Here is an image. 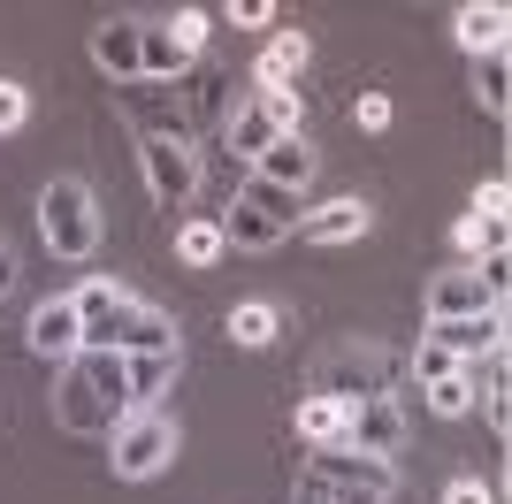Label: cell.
<instances>
[{
	"label": "cell",
	"instance_id": "obj_6",
	"mask_svg": "<svg viewBox=\"0 0 512 504\" xmlns=\"http://www.w3.org/2000/svg\"><path fill=\"white\" fill-rule=\"evenodd\" d=\"M123 115L138 138H192V107L176 84H123Z\"/></svg>",
	"mask_w": 512,
	"mask_h": 504
},
{
	"label": "cell",
	"instance_id": "obj_36",
	"mask_svg": "<svg viewBox=\"0 0 512 504\" xmlns=\"http://www.w3.org/2000/svg\"><path fill=\"white\" fill-rule=\"evenodd\" d=\"M291 504H329V497H321V489H314V482H299V497H291Z\"/></svg>",
	"mask_w": 512,
	"mask_h": 504
},
{
	"label": "cell",
	"instance_id": "obj_21",
	"mask_svg": "<svg viewBox=\"0 0 512 504\" xmlns=\"http://www.w3.org/2000/svg\"><path fill=\"white\" fill-rule=\"evenodd\" d=\"M474 100H482V115H497V123L512 115V62L505 54H474Z\"/></svg>",
	"mask_w": 512,
	"mask_h": 504
},
{
	"label": "cell",
	"instance_id": "obj_12",
	"mask_svg": "<svg viewBox=\"0 0 512 504\" xmlns=\"http://www.w3.org/2000/svg\"><path fill=\"white\" fill-rule=\"evenodd\" d=\"M138 39H146L138 16H107L100 31H92V62H100L115 84H138Z\"/></svg>",
	"mask_w": 512,
	"mask_h": 504
},
{
	"label": "cell",
	"instance_id": "obj_18",
	"mask_svg": "<svg viewBox=\"0 0 512 504\" xmlns=\"http://www.w3.org/2000/svg\"><path fill=\"white\" fill-rule=\"evenodd\" d=\"M505 8H497V0H467V8H459V16H451V31H459V46H467V54H505Z\"/></svg>",
	"mask_w": 512,
	"mask_h": 504
},
{
	"label": "cell",
	"instance_id": "obj_35",
	"mask_svg": "<svg viewBox=\"0 0 512 504\" xmlns=\"http://www.w3.org/2000/svg\"><path fill=\"white\" fill-rule=\"evenodd\" d=\"M16 291V245H8V237H0V298Z\"/></svg>",
	"mask_w": 512,
	"mask_h": 504
},
{
	"label": "cell",
	"instance_id": "obj_22",
	"mask_svg": "<svg viewBox=\"0 0 512 504\" xmlns=\"http://www.w3.org/2000/svg\"><path fill=\"white\" fill-rule=\"evenodd\" d=\"M222 222H207V214H192V222H176V260H184V268H214V260H222Z\"/></svg>",
	"mask_w": 512,
	"mask_h": 504
},
{
	"label": "cell",
	"instance_id": "obj_17",
	"mask_svg": "<svg viewBox=\"0 0 512 504\" xmlns=\"http://www.w3.org/2000/svg\"><path fill=\"white\" fill-rule=\"evenodd\" d=\"M306 62H314L306 31H276V39H268V54H260V92H291V84L306 77Z\"/></svg>",
	"mask_w": 512,
	"mask_h": 504
},
{
	"label": "cell",
	"instance_id": "obj_13",
	"mask_svg": "<svg viewBox=\"0 0 512 504\" xmlns=\"http://www.w3.org/2000/svg\"><path fill=\"white\" fill-rule=\"evenodd\" d=\"M169 382H176V344H161V352H130V359H123L130 413H153V398H169Z\"/></svg>",
	"mask_w": 512,
	"mask_h": 504
},
{
	"label": "cell",
	"instance_id": "obj_28",
	"mask_svg": "<svg viewBox=\"0 0 512 504\" xmlns=\"http://www.w3.org/2000/svg\"><path fill=\"white\" fill-rule=\"evenodd\" d=\"M161 31H169V39L199 62V46H207V16H199V8H176V23H161Z\"/></svg>",
	"mask_w": 512,
	"mask_h": 504
},
{
	"label": "cell",
	"instance_id": "obj_29",
	"mask_svg": "<svg viewBox=\"0 0 512 504\" xmlns=\"http://www.w3.org/2000/svg\"><path fill=\"white\" fill-rule=\"evenodd\" d=\"M451 245H459V252H497V245H505V230H497V222H474V214H467V222L451 230Z\"/></svg>",
	"mask_w": 512,
	"mask_h": 504
},
{
	"label": "cell",
	"instance_id": "obj_26",
	"mask_svg": "<svg viewBox=\"0 0 512 504\" xmlns=\"http://www.w3.org/2000/svg\"><path fill=\"white\" fill-rule=\"evenodd\" d=\"M237 199H245V207H260L268 214V222H283V230H299V191H276V184H260V176H245V191H237Z\"/></svg>",
	"mask_w": 512,
	"mask_h": 504
},
{
	"label": "cell",
	"instance_id": "obj_5",
	"mask_svg": "<svg viewBox=\"0 0 512 504\" xmlns=\"http://www.w3.org/2000/svg\"><path fill=\"white\" fill-rule=\"evenodd\" d=\"M138 168H146V191L161 207H184L199 191V153L192 138H138Z\"/></svg>",
	"mask_w": 512,
	"mask_h": 504
},
{
	"label": "cell",
	"instance_id": "obj_27",
	"mask_svg": "<svg viewBox=\"0 0 512 504\" xmlns=\"http://www.w3.org/2000/svg\"><path fill=\"white\" fill-rule=\"evenodd\" d=\"M444 375H459V359H451L444 344H428V336H421V352H413V382H421V390H436Z\"/></svg>",
	"mask_w": 512,
	"mask_h": 504
},
{
	"label": "cell",
	"instance_id": "obj_19",
	"mask_svg": "<svg viewBox=\"0 0 512 504\" xmlns=\"http://www.w3.org/2000/svg\"><path fill=\"white\" fill-rule=\"evenodd\" d=\"M283 237H291V230H283V222H268L260 207H245V199L222 214V245H237V252H276Z\"/></svg>",
	"mask_w": 512,
	"mask_h": 504
},
{
	"label": "cell",
	"instance_id": "obj_9",
	"mask_svg": "<svg viewBox=\"0 0 512 504\" xmlns=\"http://www.w3.org/2000/svg\"><path fill=\"white\" fill-rule=\"evenodd\" d=\"M54 420H62L69 436H107L115 428V413L100 405V390H92V375L69 359V375H62V398H54Z\"/></svg>",
	"mask_w": 512,
	"mask_h": 504
},
{
	"label": "cell",
	"instance_id": "obj_30",
	"mask_svg": "<svg viewBox=\"0 0 512 504\" xmlns=\"http://www.w3.org/2000/svg\"><path fill=\"white\" fill-rule=\"evenodd\" d=\"M505 176H497V184H482V199H474V222H497V230H505Z\"/></svg>",
	"mask_w": 512,
	"mask_h": 504
},
{
	"label": "cell",
	"instance_id": "obj_24",
	"mask_svg": "<svg viewBox=\"0 0 512 504\" xmlns=\"http://www.w3.org/2000/svg\"><path fill=\"white\" fill-rule=\"evenodd\" d=\"M123 283H107V275H92V283H77V291H69V306H77V329H92V321H107L115 314V306H123Z\"/></svg>",
	"mask_w": 512,
	"mask_h": 504
},
{
	"label": "cell",
	"instance_id": "obj_15",
	"mask_svg": "<svg viewBox=\"0 0 512 504\" xmlns=\"http://www.w3.org/2000/svg\"><path fill=\"white\" fill-rule=\"evenodd\" d=\"M222 138H230V153H245V161H260V153L276 146L283 130L268 123V107H260V92H245V100H230V115H222Z\"/></svg>",
	"mask_w": 512,
	"mask_h": 504
},
{
	"label": "cell",
	"instance_id": "obj_32",
	"mask_svg": "<svg viewBox=\"0 0 512 504\" xmlns=\"http://www.w3.org/2000/svg\"><path fill=\"white\" fill-rule=\"evenodd\" d=\"M230 23H253V31L276 23V0H230Z\"/></svg>",
	"mask_w": 512,
	"mask_h": 504
},
{
	"label": "cell",
	"instance_id": "obj_34",
	"mask_svg": "<svg viewBox=\"0 0 512 504\" xmlns=\"http://www.w3.org/2000/svg\"><path fill=\"white\" fill-rule=\"evenodd\" d=\"M444 504H497V497H490V489H482V482L467 474V482H451V489H444Z\"/></svg>",
	"mask_w": 512,
	"mask_h": 504
},
{
	"label": "cell",
	"instance_id": "obj_14",
	"mask_svg": "<svg viewBox=\"0 0 512 504\" xmlns=\"http://www.w3.org/2000/svg\"><path fill=\"white\" fill-rule=\"evenodd\" d=\"M260 184H276V191H306L314 184V146H306V130H291V138H276V146L253 161Z\"/></svg>",
	"mask_w": 512,
	"mask_h": 504
},
{
	"label": "cell",
	"instance_id": "obj_33",
	"mask_svg": "<svg viewBox=\"0 0 512 504\" xmlns=\"http://www.w3.org/2000/svg\"><path fill=\"white\" fill-rule=\"evenodd\" d=\"M360 130H390V100L383 92H360Z\"/></svg>",
	"mask_w": 512,
	"mask_h": 504
},
{
	"label": "cell",
	"instance_id": "obj_3",
	"mask_svg": "<svg viewBox=\"0 0 512 504\" xmlns=\"http://www.w3.org/2000/svg\"><path fill=\"white\" fill-rule=\"evenodd\" d=\"M169 459H176V420L169 413H130V420L107 428V466H115V482H153Z\"/></svg>",
	"mask_w": 512,
	"mask_h": 504
},
{
	"label": "cell",
	"instance_id": "obj_20",
	"mask_svg": "<svg viewBox=\"0 0 512 504\" xmlns=\"http://www.w3.org/2000/svg\"><path fill=\"white\" fill-rule=\"evenodd\" d=\"M344 420H352V405H337V398H314V390H306V398H299V436L314 443V451H329V443H344Z\"/></svg>",
	"mask_w": 512,
	"mask_h": 504
},
{
	"label": "cell",
	"instance_id": "obj_31",
	"mask_svg": "<svg viewBox=\"0 0 512 504\" xmlns=\"http://www.w3.org/2000/svg\"><path fill=\"white\" fill-rule=\"evenodd\" d=\"M23 115H31L23 84H0V138H8V130H23Z\"/></svg>",
	"mask_w": 512,
	"mask_h": 504
},
{
	"label": "cell",
	"instance_id": "obj_4",
	"mask_svg": "<svg viewBox=\"0 0 512 504\" xmlns=\"http://www.w3.org/2000/svg\"><path fill=\"white\" fill-rule=\"evenodd\" d=\"M314 398H337V405L390 398V352L383 344H344V352H329L321 375H314Z\"/></svg>",
	"mask_w": 512,
	"mask_h": 504
},
{
	"label": "cell",
	"instance_id": "obj_8",
	"mask_svg": "<svg viewBox=\"0 0 512 504\" xmlns=\"http://www.w3.org/2000/svg\"><path fill=\"white\" fill-rule=\"evenodd\" d=\"M428 344H444L459 367H482V359L505 352V314H467V321H428Z\"/></svg>",
	"mask_w": 512,
	"mask_h": 504
},
{
	"label": "cell",
	"instance_id": "obj_2",
	"mask_svg": "<svg viewBox=\"0 0 512 504\" xmlns=\"http://www.w3.org/2000/svg\"><path fill=\"white\" fill-rule=\"evenodd\" d=\"M39 237L54 260H92V245H100V214H92V184H77V176H54V184L39 191Z\"/></svg>",
	"mask_w": 512,
	"mask_h": 504
},
{
	"label": "cell",
	"instance_id": "obj_7",
	"mask_svg": "<svg viewBox=\"0 0 512 504\" xmlns=\"http://www.w3.org/2000/svg\"><path fill=\"white\" fill-rule=\"evenodd\" d=\"M344 443H352V451H367V459H398V443H406V405H398V398H367V405H352V420H344Z\"/></svg>",
	"mask_w": 512,
	"mask_h": 504
},
{
	"label": "cell",
	"instance_id": "obj_25",
	"mask_svg": "<svg viewBox=\"0 0 512 504\" xmlns=\"http://www.w3.org/2000/svg\"><path fill=\"white\" fill-rule=\"evenodd\" d=\"M421 398L436 405L444 420H459V413H474V398H482V375H474V367H459V375H444L436 390H421Z\"/></svg>",
	"mask_w": 512,
	"mask_h": 504
},
{
	"label": "cell",
	"instance_id": "obj_16",
	"mask_svg": "<svg viewBox=\"0 0 512 504\" xmlns=\"http://www.w3.org/2000/svg\"><path fill=\"white\" fill-rule=\"evenodd\" d=\"M467 314H497L490 298H482V283H474V268H451L428 283V321H467Z\"/></svg>",
	"mask_w": 512,
	"mask_h": 504
},
{
	"label": "cell",
	"instance_id": "obj_23",
	"mask_svg": "<svg viewBox=\"0 0 512 504\" xmlns=\"http://www.w3.org/2000/svg\"><path fill=\"white\" fill-rule=\"evenodd\" d=\"M230 336L245 344V352H260V344H276V336H283V314L268 306V298H245V306H230Z\"/></svg>",
	"mask_w": 512,
	"mask_h": 504
},
{
	"label": "cell",
	"instance_id": "obj_10",
	"mask_svg": "<svg viewBox=\"0 0 512 504\" xmlns=\"http://www.w3.org/2000/svg\"><path fill=\"white\" fill-rule=\"evenodd\" d=\"M23 336H31V352H39V359H62V367L85 352V329H77V306H69V298H46Z\"/></svg>",
	"mask_w": 512,
	"mask_h": 504
},
{
	"label": "cell",
	"instance_id": "obj_1",
	"mask_svg": "<svg viewBox=\"0 0 512 504\" xmlns=\"http://www.w3.org/2000/svg\"><path fill=\"white\" fill-rule=\"evenodd\" d=\"M299 482H314L329 504H390L398 466H390V459H367V451H352V443H329V451L306 459Z\"/></svg>",
	"mask_w": 512,
	"mask_h": 504
},
{
	"label": "cell",
	"instance_id": "obj_11",
	"mask_svg": "<svg viewBox=\"0 0 512 504\" xmlns=\"http://www.w3.org/2000/svg\"><path fill=\"white\" fill-rule=\"evenodd\" d=\"M367 222H375V207H367V199H329V207L299 214V237H306V245H360Z\"/></svg>",
	"mask_w": 512,
	"mask_h": 504
}]
</instances>
